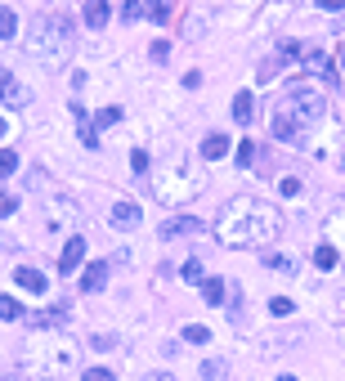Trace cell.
<instances>
[{
    "mask_svg": "<svg viewBox=\"0 0 345 381\" xmlns=\"http://www.w3.org/2000/svg\"><path fill=\"white\" fill-rule=\"evenodd\" d=\"M323 233H327V242L337 247V256L345 261V206H337V211L327 216V225H323Z\"/></svg>",
    "mask_w": 345,
    "mask_h": 381,
    "instance_id": "cell-8",
    "label": "cell"
},
{
    "mask_svg": "<svg viewBox=\"0 0 345 381\" xmlns=\"http://www.w3.org/2000/svg\"><path fill=\"white\" fill-rule=\"evenodd\" d=\"M14 211H18V202H14V198H0V220L14 216Z\"/></svg>",
    "mask_w": 345,
    "mask_h": 381,
    "instance_id": "cell-36",
    "label": "cell"
},
{
    "mask_svg": "<svg viewBox=\"0 0 345 381\" xmlns=\"http://www.w3.org/2000/svg\"><path fill=\"white\" fill-rule=\"evenodd\" d=\"M81 381H113V373H108V368H90Z\"/></svg>",
    "mask_w": 345,
    "mask_h": 381,
    "instance_id": "cell-33",
    "label": "cell"
},
{
    "mask_svg": "<svg viewBox=\"0 0 345 381\" xmlns=\"http://www.w3.org/2000/svg\"><path fill=\"white\" fill-rule=\"evenodd\" d=\"M202 170H193V166H170V170H157L153 175V193H157V202H166V206H184L189 198H197L202 193Z\"/></svg>",
    "mask_w": 345,
    "mask_h": 381,
    "instance_id": "cell-4",
    "label": "cell"
},
{
    "mask_svg": "<svg viewBox=\"0 0 345 381\" xmlns=\"http://www.w3.org/2000/svg\"><path fill=\"white\" fill-rule=\"evenodd\" d=\"M202 229L206 225L197 216H175V220H166V225H162V238L175 242V238H193V233H202Z\"/></svg>",
    "mask_w": 345,
    "mask_h": 381,
    "instance_id": "cell-7",
    "label": "cell"
},
{
    "mask_svg": "<svg viewBox=\"0 0 345 381\" xmlns=\"http://www.w3.org/2000/svg\"><path fill=\"white\" fill-rule=\"evenodd\" d=\"M45 381H58V377H45Z\"/></svg>",
    "mask_w": 345,
    "mask_h": 381,
    "instance_id": "cell-41",
    "label": "cell"
},
{
    "mask_svg": "<svg viewBox=\"0 0 345 381\" xmlns=\"http://www.w3.org/2000/svg\"><path fill=\"white\" fill-rule=\"evenodd\" d=\"M323 117H327L323 85H314L310 77H301V81H291L287 90H282V99L274 108V135L282 144H301L305 130L318 126Z\"/></svg>",
    "mask_w": 345,
    "mask_h": 381,
    "instance_id": "cell-2",
    "label": "cell"
},
{
    "mask_svg": "<svg viewBox=\"0 0 345 381\" xmlns=\"http://www.w3.org/2000/svg\"><path fill=\"white\" fill-rule=\"evenodd\" d=\"M265 265H269V269H287V274L296 269V265H291V256H278V251H274V256H265Z\"/></svg>",
    "mask_w": 345,
    "mask_h": 381,
    "instance_id": "cell-27",
    "label": "cell"
},
{
    "mask_svg": "<svg viewBox=\"0 0 345 381\" xmlns=\"http://www.w3.org/2000/svg\"><path fill=\"white\" fill-rule=\"evenodd\" d=\"M251 117H256V99H251V90H242L238 99H233V121H238V126H251Z\"/></svg>",
    "mask_w": 345,
    "mask_h": 381,
    "instance_id": "cell-14",
    "label": "cell"
},
{
    "mask_svg": "<svg viewBox=\"0 0 345 381\" xmlns=\"http://www.w3.org/2000/svg\"><path fill=\"white\" fill-rule=\"evenodd\" d=\"M202 373L215 381V377H225V363H220V359H215V363H202Z\"/></svg>",
    "mask_w": 345,
    "mask_h": 381,
    "instance_id": "cell-35",
    "label": "cell"
},
{
    "mask_svg": "<svg viewBox=\"0 0 345 381\" xmlns=\"http://www.w3.org/2000/svg\"><path fill=\"white\" fill-rule=\"evenodd\" d=\"M27 54L41 58V63H49V68H58L72 54V23L58 18V14L36 18V27L27 32Z\"/></svg>",
    "mask_w": 345,
    "mask_h": 381,
    "instance_id": "cell-3",
    "label": "cell"
},
{
    "mask_svg": "<svg viewBox=\"0 0 345 381\" xmlns=\"http://www.w3.org/2000/svg\"><path fill=\"white\" fill-rule=\"evenodd\" d=\"M63 305H54V310H41V314H36V323H45V327H58V323H63Z\"/></svg>",
    "mask_w": 345,
    "mask_h": 381,
    "instance_id": "cell-23",
    "label": "cell"
},
{
    "mask_svg": "<svg viewBox=\"0 0 345 381\" xmlns=\"http://www.w3.org/2000/svg\"><path fill=\"white\" fill-rule=\"evenodd\" d=\"M130 162H134V170L144 175V170H148V153H144V149H134V153H130Z\"/></svg>",
    "mask_w": 345,
    "mask_h": 381,
    "instance_id": "cell-34",
    "label": "cell"
},
{
    "mask_svg": "<svg viewBox=\"0 0 345 381\" xmlns=\"http://www.w3.org/2000/svg\"><path fill=\"white\" fill-rule=\"evenodd\" d=\"M184 341H193V346H206V341H211V332H206L202 323H189V327H184Z\"/></svg>",
    "mask_w": 345,
    "mask_h": 381,
    "instance_id": "cell-22",
    "label": "cell"
},
{
    "mask_svg": "<svg viewBox=\"0 0 345 381\" xmlns=\"http://www.w3.org/2000/svg\"><path fill=\"white\" fill-rule=\"evenodd\" d=\"M108 225H117V229L144 225V206H134V202H113V206H108Z\"/></svg>",
    "mask_w": 345,
    "mask_h": 381,
    "instance_id": "cell-6",
    "label": "cell"
},
{
    "mask_svg": "<svg viewBox=\"0 0 345 381\" xmlns=\"http://www.w3.org/2000/svg\"><path fill=\"white\" fill-rule=\"evenodd\" d=\"M144 381H175V377H170V373H148Z\"/></svg>",
    "mask_w": 345,
    "mask_h": 381,
    "instance_id": "cell-38",
    "label": "cell"
},
{
    "mask_svg": "<svg viewBox=\"0 0 345 381\" xmlns=\"http://www.w3.org/2000/svg\"><path fill=\"white\" fill-rule=\"evenodd\" d=\"M251 157H256V144H251V139L238 144V166H251Z\"/></svg>",
    "mask_w": 345,
    "mask_h": 381,
    "instance_id": "cell-29",
    "label": "cell"
},
{
    "mask_svg": "<svg viewBox=\"0 0 345 381\" xmlns=\"http://www.w3.org/2000/svg\"><path fill=\"white\" fill-rule=\"evenodd\" d=\"M72 117H77L81 144H85V149H99V135H94V126H90V117H85V108H81V104H72Z\"/></svg>",
    "mask_w": 345,
    "mask_h": 381,
    "instance_id": "cell-15",
    "label": "cell"
},
{
    "mask_svg": "<svg viewBox=\"0 0 345 381\" xmlns=\"http://www.w3.org/2000/svg\"><path fill=\"white\" fill-rule=\"evenodd\" d=\"M14 282H18L23 292H36V296L45 292V274H41V269H32V265H18L14 269Z\"/></svg>",
    "mask_w": 345,
    "mask_h": 381,
    "instance_id": "cell-10",
    "label": "cell"
},
{
    "mask_svg": "<svg viewBox=\"0 0 345 381\" xmlns=\"http://www.w3.org/2000/svg\"><path fill=\"white\" fill-rule=\"evenodd\" d=\"M104 287H108V265L94 261L90 269H85V278H81V292H104Z\"/></svg>",
    "mask_w": 345,
    "mask_h": 381,
    "instance_id": "cell-13",
    "label": "cell"
},
{
    "mask_svg": "<svg viewBox=\"0 0 345 381\" xmlns=\"http://www.w3.org/2000/svg\"><path fill=\"white\" fill-rule=\"evenodd\" d=\"M27 99H32L27 85H23L14 72H0V104L5 108H27Z\"/></svg>",
    "mask_w": 345,
    "mask_h": 381,
    "instance_id": "cell-5",
    "label": "cell"
},
{
    "mask_svg": "<svg viewBox=\"0 0 345 381\" xmlns=\"http://www.w3.org/2000/svg\"><path fill=\"white\" fill-rule=\"evenodd\" d=\"M148 54H153V63H162V58L170 54V45L166 41H153V50H148Z\"/></svg>",
    "mask_w": 345,
    "mask_h": 381,
    "instance_id": "cell-32",
    "label": "cell"
},
{
    "mask_svg": "<svg viewBox=\"0 0 345 381\" xmlns=\"http://www.w3.org/2000/svg\"><path fill=\"white\" fill-rule=\"evenodd\" d=\"M269 310H274L278 318H287V314H291V301H282V296H274V301H269Z\"/></svg>",
    "mask_w": 345,
    "mask_h": 381,
    "instance_id": "cell-31",
    "label": "cell"
},
{
    "mask_svg": "<svg viewBox=\"0 0 345 381\" xmlns=\"http://www.w3.org/2000/svg\"><path fill=\"white\" fill-rule=\"evenodd\" d=\"M305 63H310V72H323V81H327V85H337V68H332L318 50H314V54H305Z\"/></svg>",
    "mask_w": 345,
    "mask_h": 381,
    "instance_id": "cell-17",
    "label": "cell"
},
{
    "mask_svg": "<svg viewBox=\"0 0 345 381\" xmlns=\"http://www.w3.org/2000/svg\"><path fill=\"white\" fill-rule=\"evenodd\" d=\"M5 135H9V126H5V121H0V139H5Z\"/></svg>",
    "mask_w": 345,
    "mask_h": 381,
    "instance_id": "cell-40",
    "label": "cell"
},
{
    "mask_svg": "<svg viewBox=\"0 0 345 381\" xmlns=\"http://www.w3.org/2000/svg\"><path fill=\"white\" fill-rule=\"evenodd\" d=\"M121 18H126V23H139V18H144V5H139V0H126V5H121Z\"/></svg>",
    "mask_w": 345,
    "mask_h": 381,
    "instance_id": "cell-25",
    "label": "cell"
},
{
    "mask_svg": "<svg viewBox=\"0 0 345 381\" xmlns=\"http://www.w3.org/2000/svg\"><path fill=\"white\" fill-rule=\"evenodd\" d=\"M81 261H85V238H68L63 256H58V269H63V274H72V269H77Z\"/></svg>",
    "mask_w": 345,
    "mask_h": 381,
    "instance_id": "cell-11",
    "label": "cell"
},
{
    "mask_svg": "<svg viewBox=\"0 0 345 381\" xmlns=\"http://www.w3.org/2000/svg\"><path fill=\"white\" fill-rule=\"evenodd\" d=\"M180 278H184V282H202V265H197V261H184Z\"/></svg>",
    "mask_w": 345,
    "mask_h": 381,
    "instance_id": "cell-26",
    "label": "cell"
},
{
    "mask_svg": "<svg viewBox=\"0 0 345 381\" xmlns=\"http://www.w3.org/2000/svg\"><path fill=\"white\" fill-rule=\"evenodd\" d=\"M85 23H90V27H104L108 23V0H85Z\"/></svg>",
    "mask_w": 345,
    "mask_h": 381,
    "instance_id": "cell-16",
    "label": "cell"
},
{
    "mask_svg": "<svg viewBox=\"0 0 345 381\" xmlns=\"http://www.w3.org/2000/svg\"><path fill=\"white\" fill-rule=\"evenodd\" d=\"M0 318H5V323L23 318V310H18V301H14V296H0Z\"/></svg>",
    "mask_w": 345,
    "mask_h": 381,
    "instance_id": "cell-24",
    "label": "cell"
},
{
    "mask_svg": "<svg viewBox=\"0 0 345 381\" xmlns=\"http://www.w3.org/2000/svg\"><path fill=\"white\" fill-rule=\"evenodd\" d=\"M202 157H206V162H220V157H229V135H206V139H202Z\"/></svg>",
    "mask_w": 345,
    "mask_h": 381,
    "instance_id": "cell-12",
    "label": "cell"
},
{
    "mask_svg": "<svg viewBox=\"0 0 345 381\" xmlns=\"http://www.w3.org/2000/svg\"><path fill=\"white\" fill-rule=\"evenodd\" d=\"M337 261H341V256H337V247H332V242H323V247H314V265H318V269H332Z\"/></svg>",
    "mask_w": 345,
    "mask_h": 381,
    "instance_id": "cell-18",
    "label": "cell"
},
{
    "mask_svg": "<svg viewBox=\"0 0 345 381\" xmlns=\"http://www.w3.org/2000/svg\"><path fill=\"white\" fill-rule=\"evenodd\" d=\"M337 58H341V68H345V41H341V50H337Z\"/></svg>",
    "mask_w": 345,
    "mask_h": 381,
    "instance_id": "cell-39",
    "label": "cell"
},
{
    "mask_svg": "<svg viewBox=\"0 0 345 381\" xmlns=\"http://www.w3.org/2000/svg\"><path fill=\"white\" fill-rule=\"evenodd\" d=\"M72 220H77V206H72L68 198H54V202H49V216H45L49 229H68Z\"/></svg>",
    "mask_w": 345,
    "mask_h": 381,
    "instance_id": "cell-9",
    "label": "cell"
},
{
    "mask_svg": "<svg viewBox=\"0 0 345 381\" xmlns=\"http://www.w3.org/2000/svg\"><path fill=\"white\" fill-rule=\"evenodd\" d=\"M318 9H345V0H318Z\"/></svg>",
    "mask_w": 345,
    "mask_h": 381,
    "instance_id": "cell-37",
    "label": "cell"
},
{
    "mask_svg": "<svg viewBox=\"0 0 345 381\" xmlns=\"http://www.w3.org/2000/svg\"><path fill=\"white\" fill-rule=\"evenodd\" d=\"M14 32H18V18H14V9H0V41H9Z\"/></svg>",
    "mask_w": 345,
    "mask_h": 381,
    "instance_id": "cell-21",
    "label": "cell"
},
{
    "mask_svg": "<svg viewBox=\"0 0 345 381\" xmlns=\"http://www.w3.org/2000/svg\"><path fill=\"white\" fill-rule=\"evenodd\" d=\"M282 233V216L261 198H238L215 220V238L225 247H269Z\"/></svg>",
    "mask_w": 345,
    "mask_h": 381,
    "instance_id": "cell-1",
    "label": "cell"
},
{
    "mask_svg": "<svg viewBox=\"0 0 345 381\" xmlns=\"http://www.w3.org/2000/svg\"><path fill=\"white\" fill-rule=\"evenodd\" d=\"M170 9H175V0H148V14H153V23H166Z\"/></svg>",
    "mask_w": 345,
    "mask_h": 381,
    "instance_id": "cell-20",
    "label": "cell"
},
{
    "mask_svg": "<svg viewBox=\"0 0 345 381\" xmlns=\"http://www.w3.org/2000/svg\"><path fill=\"white\" fill-rule=\"evenodd\" d=\"M14 166H18V157L9 153V149H0V180H5V175H9V170H14Z\"/></svg>",
    "mask_w": 345,
    "mask_h": 381,
    "instance_id": "cell-28",
    "label": "cell"
},
{
    "mask_svg": "<svg viewBox=\"0 0 345 381\" xmlns=\"http://www.w3.org/2000/svg\"><path fill=\"white\" fill-rule=\"evenodd\" d=\"M117 117H121V108H104V113H99V117H94V126H113V121H117Z\"/></svg>",
    "mask_w": 345,
    "mask_h": 381,
    "instance_id": "cell-30",
    "label": "cell"
},
{
    "mask_svg": "<svg viewBox=\"0 0 345 381\" xmlns=\"http://www.w3.org/2000/svg\"><path fill=\"white\" fill-rule=\"evenodd\" d=\"M202 296L211 305H220V301H225V282H220V278H202Z\"/></svg>",
    "mask_w": 345,
    "mask_h": 381,
    "instance_id": "cell-19",
    "label": "cell"
}]
</instances>
